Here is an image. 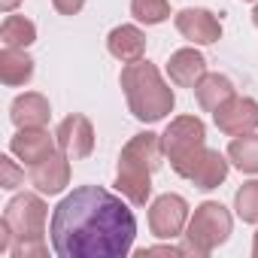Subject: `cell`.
<instances>
[{
	"mask_svg": "<svg viewBox=\"0 0 258 258\" xmlns=\"http://www.w3.org/2000/svg\"><path fill=\"white\" fill-rule=\"evenodd\" d=\"M131 16L140 25H161L170 19V4L167 0H131Z\"/></svg>",
	"mask_w": 258,
	"mask_h": 258,
	"instance_id": "obj_22",
	"label": "cell"
},
{
	"mask_svg": "<svg viewBox=\"0 0 258 258\" xmlns=\"http://www.w3.org/2000/svg\"><path fill=\"white\" fill-rule=\"evenodd\" d=\"M140 255L146 258V255H188V249L185 246H173V240L170 243H164V246H146V249H140Z\"/></svg>",
	"mask_w": 258,
	"mask_h": 258,
	"instance_id": "obj_25",
	"label": "cell"
},
{
	"mask_svg": "<svg viewBox=\"0 0 258 258\" xmlns=\"http://www.w3.org/2000/svg\"><path fill=\"white\" fill-rule=\"evenodd\" d=\"M0 43L10 49H28L37 43V25L25 16H13L7 13L4 25H0Z\"/></svg>",
	"mask_w": 258,
	"mask_h": 258,
	"instance_id": "obj_20",
	"label": "cell"
},
{
	"mask_svg": "<svg viewBox=\"0 0 258 258\" xmlns=\"http://www.w3.org/2000/svg\"><path fill=\"white\" fill-rule=\"evenodd\" d=\"M10 118L16 127H46L52 118V106L40 91H25L13 100Z\"/></svg>",
	"mask_w": 258,
	"mask_h": 258,
	"instance_id": "obj_16",
	"label": "cell"
},
{
	"mask_svg": "<svg viewBox=\"0 0 258 258\" xmlns=\"http://www.w3.org/2000/svg\"><path fill=\"white\" fill-rule=\"evenodd\" d=\"M191 91H195V97H198V103H201L204 112H216L225 100H231L237 94L234 82L228 76H222V73H204V79Z\"/></svg>",
	"mask_w": 258,
	"mask_h": 258,
	"instance_id": "obj_18",
	"label": "cell"
},
{
	"mask_svg": "<svg viewBox=\"0 0 258 258\" xmlns=\"http://www.w3.org/2000/svg\"><path fill=\"white\" fill-rule=\"evenodd\" d=\"M118 82H121L127 109H131V115L137 121H143V124H155V121L167 118L173 112V106H176L173 88L164 82L161 70L146 58L124 64Z\"/></svg>",
	"mask_w": 258,
	"mask_h": 258,
	"instance_id": "obj_2",
	"label": "cell"
},
{
	"mask_svg": "<svg viewBox=\"0 0 258 258\" xmlns=\"http://www.w3.org/2000/svg\"><path fill=\"white\" fill-rule=\"evenodd\" d=\"M0 219L13 228L16 240H43L46 219H49V207H46V201L40 195L22 191V195H16L4 207V216H0Z\"/></svg>",
	"mask_w": 258,
	"mask_h": 258,
	"instance_id": "obj_6",
	"label": "cell"
},
{
	"mask_svg": "<svg viewBox=\"0 0 258 258\" xmlns=\"http://www.w3.org/2000/svg\"><path fill=\"white\" fill-rule=\"evenodd\" d=\"M49 240L58 258H124L137 240V216L118 195L79 185L52 210Z\"/></svg>",
	"mask_w": 258,
	"mask_h": 258,
	"instance_id": "obj_1",
	"label": "cell"
},
{
	"mask_svg": "<svg viewBox=\"0 0 258 258\" xmlns=\"http://www.w3.org/2000/svg\"><path fill=\"white\" fill-rule=\"evenodd\" d=\"M176 22V31L195 43V46H213L222 40V22L216 19V13L204 10V7H185L173 16Z\"/></svg>",
	"mask_w": 258,
	"mask_h": 258,
	"instance_id": "obj_10",
	"label": "cell"
},
{
	"mask_svg": "<svg viewBox=\"0 0 258 258\" xmlns=\"http://www.w3.org/2000/svg\"><path fill=\"white\" fill-rule=\"evenodd\" d=\"M228 170H231V161H228V155H222L219 149H204L201 152V158L195 161V167H191V173H188V182L195 185V188H201V191H213V188H219L225 179H228Z\"/></svg>",
	"mask_w": 258,
	"mask_h": 258,
	"instance_id": "obj_13",
	"label": "cell"
},
{
	"mask_svg": "<svg viewBox=\"0 0 258 258\" xmlns=\"http://www.w3.org/2000/svg\"><path fill=\"white\" fill-rule=\"evenodd\" d=\"M161 146H164V158L170 161L176 176L188 179L195 161L207 149V124L198 115H176L167 124V131L161 134Z\"/></svg>",
	"mask_w": 258,
	"mask_h": 258,
	"instance_id": "obj_5",
	"label": "cell"
},
{
	"mask_svg": "<svg viewBox=\"0 0 258 258\" xmlns=\"http://www.w3.org/2000/svg\"><path fill=\"white\" fill-rule=\"evenodd\" d=\"M234 210L246 225H258V179H249L234 195Z\"/></svg>",
	"mask_w": 258,
	"mask_h": 258,
	"instance_id": "obj_21",
	"label": "cell"
},
{
	"mask_svg": "<svg viewBox=\"0 0 258 258\" xmlns=\"http://www.w3.org/2000/svg\"><path fill=\"white\" fill-rule=\"evenodd\" d=\"M55 149H58V140H55V134L46 131V127H19L16 137L10 140V152L19 161H25L28 167H34L37 161H43Z\"/></svg>",
	"mask_w": 258,
	"mask_h": 258,
	"instance_id": "obj_12",
	"label": "cell"
},
{
	"mask_svg": "<svg viewBox=\"0 0 258 258\" xmlns=\"http://www.w3.org/2000/svg\"><path fill=\"white\" fill-rule=\"evenodd\" d=\"M213 121H216L219 131L228 134V137L252 134V131H258V100L234 94L231 100H225V103L213 112Z\"/></svg>",
	"mask_w": 258,
	"mask_h": 258,
	"instance_id": "obj_9",
	"label": "cell"
},
{
	"mask_svg": "<svg viewBox=\"0 0 258 258\" xmlns=\"http://www.w3.org/2000/svg\"><path fill=\"white\" fill-rule=\"evenodd\" d=\"M55 140H58V149L70 161H82L94 152V124L88 115L73 112L55 127Z\"/></svg>",
	"mask_w": 258,
	"mask_h": 258,
	"instance_id": "obj_8",
	"label": "cell"
},
{
	"mask_svg": "<svg viewBox=\"0 0 258 258\" xmlns=\"http://www.w3.org/2000/svg\"><path fill=\"white\" fill-rule=\"evenodd\" d=\"M19 4H22V0H0V10H4V13H16Z\"/></svg>",
	"mask_w": 258,
	"mask_h": 258,
	"instance_id": "obj_27",
	"label": "cell"
},
{
	"mask_svg": "<svg viewBox=\"0 0 258 258\" xmlns=\"http://www.w3.org/2000/svg\"><path fill=\"white\" fill-rule=\"evenodd\" d=\"M252 25L258 28V4H255V10H252Z\"/></svg>",
	"mask_w": 258,
	"mask_h": 258,
	"instance_id": "obj_29",
	"label": "cell"
},
{
	"mask_svg": "<svg viewBox=\"0 0 258 258\" xmlns=\"http://www.w3.org/2000/svg\"><path fill=\"white\" fill-rule=\"evenodd\" d=\"M234 228V219L228 213V207H222L219 201H204L195 207V213L188 216L185 225V249L195 258H207L213 255L222 243H228Z\"/></svg>",
	"mask_w": 258,
	"mask_h": 258,
	"instance_id": "obj_4",
	"label": "cell"
},
{
	"mask_svg": "<svg viewBox=\"0 0 258 258\" xmlns=\"http://www.w3.org/2000/svg\"><path fill=\"white\" fill-rule=\"evenodd\" d=\"M243 4H258V0H243Z\"/></svg>",
	"mask_w": 258,
	"mask_h": 258,
	"instance_id": "obj_30",
	"label": "cell"
},
{
	"mask_svg": "<svg viewBox=\"0 0 258 258\" xmlns=\"http://www.w3.org/2000/svg\"><path fill=\"white\" fill-rule=\"evenodd\" d=\"M106 49L115 61L121 64H131V61H140L146 55V34L137 28V25H118L109 31L106 37Z\"/></svg>",
	"mask_w": 258,
	"mask_h": 258,
	"instance_id": "obj_15",
	"label": "cell"
},
{
	"mask_svg": "<svg viewBox=\"0 0 258 258\" xmlns=\"http://www.w3.org/2000/svg\"><path fill=\"white\" fill-rule=\"evenodd\" d=\"M228 161L240 170V173H249V176H258V131L252 134H240L228 143Z\"/></svg>",
	"mask_w": 258,
	"mask_h": 258,
	"instance_id": "obj_19",
	"label": "cell"
},
{
	"mask_svg": "<svg viewBox=\"0 0 258 258\" xmlns=\"http://www.w3.org/2000/svg\"><path fill=\"white\" fill-rule=\"evenodd\" d=\"M252 255L258 258V231H255V237H252Z\"/></svg>",
	"mask_w": 258,
	"mask_h": 258,
	"instance_id": "obj_28",
	"label": "cell"
},
{
	"mask_svg": "<svg viewBox=\"0 0 258 258\" xmlns=\"http://www.w3.org/2000/svg\"><path fill=\"white\" fill-rule=\"evenodd\" d=\"M22 182H25V170L13 161V152H10V155H0V188L13 191V188H19Z\"/></svg>",
	"mask_w": 258,
	"mask_h": 258,
	"instance_id": "obj_23",
	"label": "cell"
},
{
	"mask_svg": "<svg viewBox=\"0 0 258 258\" xmlns=\"http://www.w3.org/2000/svg\"><path fill=\"white\" fill-rule=\"evenodd\" d=\"M10 255L13 258H46L49 246H46V240H16Z\"/></svg>",
	"mask_w": 258,
	"mask_h": 258,
	"instance_id": "obj_24",
	"label": "cell"
},
{
	"mask_svg": "<svg viewBox=\"0 0 258 258\" xmlns=\"http://www.w3.org/2000/svg\"><path fill=\"white\" fill-rule=\"evenodd\" d=\"M161 158H164L161 134H152V131L134 134L121 146L118 170H115V188L121 191V198L127 204L146 207V201L152 198V173L161 167Z\"/></svg>",
	"mask_w": 258,
	"mask_h": 258,
	"instance_id": "obj_3",
	"label": "cell"
},
{
	"mask_svg": "<svg viewBox=\"0 0 258 258\" xmlns=\"http://www.w3.org/2000/svg\"><path fill=\"white\" fill-rule=\"evenodd\" d=\"M31 185L40 191V195H61L67 185H70V158L55 149L52 155H46L43 161H37L31 167Z\"/></svg>",
	"mask_w": 258,
	"mask_h": 258,
	"instance_id": "obj_11",
	"label": "cell"
},
{
	"mask_svg": "<svg viewBox=\"0 0 258 258\" xmlns=\"http://www.w3.org/2000/svg\"><path fill=\"white\" fill-rule=\"evenodd\" d=\"M207 73V58L195 49V46H185V49H176L167 61V76L173 85L179 88H195Z\"/></svg>",
	"mask_w": 258,
	"mask_h": 258,
	"instance_id": "obj_14",
	"label": "cell"
},
{
	"mask_svg": "<svg viewBox=\"0 0 258 258\" xmlns=\"http://www.w3.org/2000/svg\"><path fill=\"white\" fill-rule=\"evenodd\" d=\"M31 79H34V58L25 49L4 46V52H0V82L19 88V85H28Z\"/></svg>",
	"mask_w": 258,
	"mask_h": 258,
	"instance_id": "obj_17",
	"label": "cell"
},
{
	"mask_svg": "<svg viewBox=\"0 0 258 258\" xmlns=\"http://www.w3.org/2000/svg\"><path fill=\"white\" fill-rule=\"evenodd\" d=\"M185 225H188V204L182 195H161L152 201L149 207V231L152 237L158 240H176L185 234Z\"/></svg>",
	"mask_w": 258,
	"mask_h": 258,
	"instance_id": "obj_7",
	"label": "cell"
},
{
	"mask_svg": "<svg viewBox=\"0 0 258 258\" xmlns=\"http://www.w3.org/2000/svg\"><path fill=\"white\" fill-rule=\"evenodd\" d=\"M52 7H55L61 16H79L82 7H85V0H52Z\"/></svg>",
	"mask_w": 258,
	"mask_h": 258,
	"instance_id": "obj_26",
	"label": "cell"
}]
</instances>
